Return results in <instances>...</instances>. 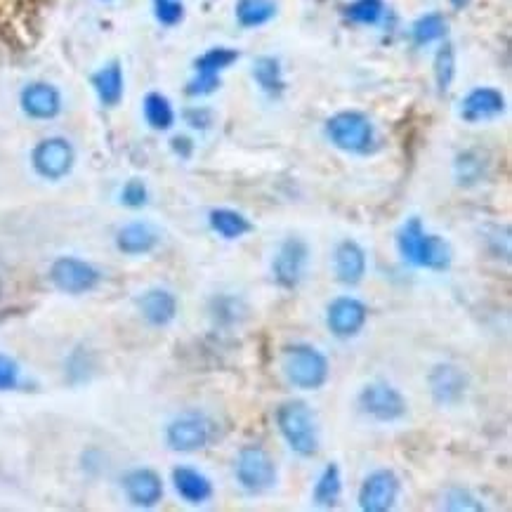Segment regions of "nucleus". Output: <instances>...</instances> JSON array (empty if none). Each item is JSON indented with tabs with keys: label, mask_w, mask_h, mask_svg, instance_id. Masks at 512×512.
<instances>
[{
	"label": "nucleus",
	"mask_w": 512,
	"mask_h": 512,
	"mask_svg": "<svg viewBox=\"0 0 512 512\" xmlns=\"http://www.w3.org/2000/svg\"><path fill=\"white\" fill-rule=\"evenodd\" d=\"M397 248L402 258L413 267L432 269V272H444L451 265V246L442 236L425 232L420 218L406 220L397 232Z\"/></svg>",
	"instance_id": "nucleus-1"
},
{
	"label": "nucleus",
	"mask_w": 512,
	"mask_h": 512,
	"mask_svg": "<svg viewBox=\"0 0 512 512\" xmlns=\"http://www.w3.org/2000/svg\"><path fill=\"white\" fill-rule=\"evenodd\" d=\"M277 428L288 444V449L293 454L312 458L319 451V430H317V418L310 406L300 399H291L284 402L277 409Z\"/></svg>",
	"instance_id": "nucleus-2"
},
{
	"label": "nucleus",
	"mask_w": 512,
	"mask_h": 512,
	"mask_svg": "<svg viewBox=\"0 0 512 512\" xmlns=\"http://www.w3.org/2000/svg\"><path fill=\"white\" fill-rule=\"evenodd\" d=\"M281 371H284L288 383L298 390H319L326 385L331 366H328L324 352L300 343L288 345L281 354Z\"/></svg>",
	"instance_id": "nucleus-3"
},
{
	"label": "nucleus",
	"mask_w": 512,
	"mask_h": 512,
	"mask_svg": "<svg viewBox=\"0 0 512 512\" xmlns=\"http://www.w3.org/2000/svg\"><path fill=\"white\" fill-rule=\"evenodd\" d=\"M326 135L333 147L347 154H366L376 144V130L361 111H340L326 121Z\"/></svg>",
	"instance_id": "nucleus-4"
},
{
	"label": "nucleus",
	"mask_w": 512,
	"mask_h": 512,
	"mask_svg": "<svg viewBox=\"0 0 512 512\" xmlns=\"http://www.w3.org/2000/svg\"><path fill=\"white\" fill-rule=\"evenodd\" d=\"M234 472L239 487L253 496L267 494V491L277 487V463L260 446H244L236 456Z\"/></svg>",
	"instance_id": "nucleus-5"
},
{
	"label": "nucleus",
	"mask_w": 512,
	"mask_h": 512,
	"mask_svg": "<svg viewBox=\"0 0 512 512\" xmlns=\"http://www.w3.org/2000/svg\"><path fill=\"white\" fill-rule=\"evenodd\" d=\"M100 279V269L81 258H74V255L57 258L50 267L52 286L67 295H83L95 291L100 286Z\"/></svg>",
	"instance_id": "nucleus-6"
},
{
	"label": "nucleus",
	"mask_w": 512,
	"mask_h": 512,
	"mask_svg": "<svg viewBox=\"0 0 512 512\" xmlns=\"http://www.w3.org/2000/svg\"><path fill=\"white\" fill-rule=\"evenodd\" d=\"M359 409L376 423H397L409 411V402L390 383H371L359 392Z\"/></svg>",
	"instance_id": "nucleus-7"
},
{
	"label": "nucleus",
	"mask_w": 512,
	"mask_h": 512,
	"mask_svg": "<svg viewBox=\"0 0 512 512\" xmlns=\"http://www.w3.org/2000/svg\"><path fill=\"white\" fill-rule=\"evenodd\" d=\"M307 265H310V246L298 236H288L272 260L274 281L286 291H293L303 284Z\"/></svg>",
	"instance_id": "nucleus-8"
},
{
	"label": "nucleus",
	"mask_w": 512,
	"mask_h": 512,
	"mask_svg": "<svg viewBox=\"0 0 512 512\" xmlns=\"http://www.w3.org/2000/svg\"><path fill=\"white\" fill-rule=\"evenodd\" d=\"M76 161V152L71 147L69 140L64 137H48V140L38 142L34 147V154H31V166L43 180H62L71 173Z\"/></svg>",
	"instance_id": "nucleus-9"
},
{
	"label": "nucleus",
	"mask_w": 512,
	"mask_h": 512,
	"mask_svg": "<svg viewBox=\"0 0 512 512\" xmlns=\"http://www.w3.org/2000/svg\"><path fill=\"white\" fill-rule=\"evenodd\" d=\"M210 437H213V425L201 413H185L170 420L166 428V442L177 454H194L206 449Z\"/></svg>",
	"instance_id": "nucleus-10"
},
{
	"label": "nucleus",
	"mask_w": 512,
	"mask_h": 512,
	"mask_svg": "<svg viewBox=\"0 0 512 512\" xmlns=\"http://www.w3.org/2000/svg\"><path fill=\"white\" fill-rule=\"evenodd\" d=\"M239 59V52L232 48H210L194 62L196 76L189 81L187 93L194 97L210 95L220 88V71L232 67Z\"/></svg>",
	"instance_id": "nucleus-11"
},
{
	"label": "nucleus",
	"mask_w": 512,
	"mask_h": 512,
	"mask_svg": "<svg viewBox=\"0 0 512 512\" xmlns=\"http://www.w3.org/2000/svg\"><path fill=\"white\" fill-rule=\"evenodd\" d=\"M402 482L392 470H376L359 489V508L364 512H387L397 505Z\"/></svg>",
	"instance_id": "nucleus-12"
},
{
	"label": "nucleus",
	"mask_w": 512,
	"mask_h": 512,
	"mask_svg": "<svg viewBox=\"0 0 512 512\" xmlns=\"http://www.w3.org/2000/svg\"><path fill=\"white\" fill-rule=\"evenodd\" d=\"M366 319H369V310H366V305L361 300L352 298V295L336 298L326 310L328 331L340 340L359 336L364 331Z\"/></svg>",
	"instance_id": "nucleus-13"
},
{
	"label": "nucleus",
	"mask_w": 512,
	"mask_h": 512,
	"mask_svg": "<svg viewBox=\"0 0 512 512\" xmlns=\"http://www.w3.org/2000/svg\"><path fill=\"white\" fill-rule=\"evenodd\" d=\"M430 392L439 406H456L468 392V376L454 364H439L430 373Z\"/></svg>",
	"instance_id": "nucleus-14"
},
{
	"label": "nucleus",
	"mask_w": 512,
	"mask_h": 512,
	"mask_svg": "<svg viewBox=\"0 0 512 512\" xmlns=\"http://www.w3.org/2000/svg\"><path fill=\"white\" fill-rule=\"evenodd\" d=\"M123 491L135 508H154L163 498V482L152 468H135L123 477Z\"/></svg>",
	"instance_id": "nucleus-15"
},
{
	"label": "nucleus",
	"mask_w": 512,
	"mask_h": 512,
	"mask_svg": "<svg viewBox=\"0 0 512 512\" xmlns=\"http://www.w3.org/2000/svg\"><path fill=\"white\" fill-rule=\"evenodd\" d=\"M19 102H22L24 114L36 118V121H50V118H55L62 111V95H59V90L55 85L43 81L26 85Z\"/></svg>",
	"instance_id": "nucleus-16"
},
{
	"label": "nucleus",
	"mask_w": 512,
	"mask_h": 512,
	"mask_svg": "<svg viewBox=\"0 0 512 512\" xmlns=\"http://www.w3.org/2000/svg\"><path fill=\"white\" fill-rule=\"evenodd\" d=\"M505 111V97L496 88H475L461 104V116L468 123L494 121Z\"/></svg>",
	"instance_id": "nucleus-17"
},
{
	"label": "nucleus",
	"mask_w": 512,
	"mask_h": 512,
	"mask_svg": "<svg viewBox=\"0 0 512 512\" xmlns=\"http://www.w3.org/2000/svg\"><path fill=\"white\" fill-rule=\"evenodd\" d=\"M137 307H140L142 319L154 328L168 326L177 317V298L168 288H149V291H144L140 300H137Z\"/></svg>",
	"instance_id": "nucleus-18"
},
{
	"label": "nucleus",
	"mask_w": 512,
	"mask_h": 512,
	"mask_svg": "<svg viewBox=\"0 0 512 512\" xmlns=\"http://www.w3.org/2000/svg\"><path fill=\"white\" fill-rule=\"evenodd\" d=\"M333 272L340 284L357 286L366 274V253L357 241H340L333 253Z\"/></svg>",
	"instance_id": "nucleus-19"
},
{
	"label": "nucleus",
	"mask_w": 512,
	"mask_h": 512,
	"mask_svg": "<svg viewBox=\"0 0 512 512\" xmlns=\"http://www.w3.org/2000/svg\"><path fill=\"white\" fill-rule=\"evenodd\" d=\"M173 484L177 496L189 505H203L213 498V482L201 470L180 465L173 470Z\"/></svg>",
	"instance_id": "nucleus-20"
},
{
	"label": "nucleus",
	"mask_w": 512,
	"mask_h": 512,
	"mask_svg": "<svg viewBox=\"0 0 512 512\" xmlns=\"http://www.w3.org/2000/svg\"><path fill=\"white\" fill-rule=\"evenodd\" d=\"M156 246H159V234L147 222H128L116 234V248L126 255H147Z\"/></svg>",
	"instance_id": "nucleus-21"
},
{
	"label": "nucleus",
	"mask_w": 512,
	"mask_h": 512,
	"mask_svg": "<svg viewBox=\"0 0 512 512\" xmlns=\"http://www.w3.org/2000/svg\"><path fill=\"white\" fill-rule=\"evenodd\" d=\"M208 225H210V229H213L215 234L222 236V239H227V241L244 239L246 234L253 232L251 220H248L244 213H239V210H234V208H215V210H210Z\"/></svg>",
	"instance_id": "nucleus-22"
},
{
	"label": "nucleus",
	"mask_w": 512,
	"mask_h": 512,
	"mask_svg": "<svg viewBox=\"0 0 512 512\" xmlns=\"http://www.w3.org/2000/svg\"><path fill=\"white\" fill-rule=\"evenodd\" d=\"M93 88L104 107H116L123 97V69L118 62H109L107 67L93 74Z\"/></svg>",
	"instance_id": "nucleus-23"
},
{
	"label": "nucleus",
	"mask_w": 512,
	"mask_h": 512,
	"mask_svg": "<svg viewBox=\"0 0 512 512\" xmlns=\"http://www.w3.org/2000/svg\"><path fill=\"white\" fill-rule=\"evenodd\" d=\"M340 494H343V475H340L338 465L331 463L321 470L317 484H314L312 501L319 508H333L340 501Z\"/></svg>",
	"instance_id": "nucleus-24"
},
{
	"label": "nucleus",
	"mask_w": 512,
	"mask_h": 512,
	"mask_svg": "<svg viewBox=\"0 0 512 512\" xmlns=\"http://www.w3.org/2000/svg\"><path fill=\"white\" fill-rule=\"evenodd\" d=\"M277 15V3L274 0H239L236 3V19L244 29H258L265 26L269 19Z\"/></svg>",
	"instance_id": "nucleus-25"
},
{
	"label": "nucleus",
	"mask_w": 512,
	"mask_h": 512,
	"mask_svg": "<svg viewBox=\"0 0 512 512\" xmlns=\"http://www.w3.org/2000/svg\"><path fill=\"white\" fill-rule=\"evenodd\" d=\"M144 118L154 130H168L175 123V111L173 104L168 102L166 95L161 93H149L144 97Z\"/></svg>",
	"instance_id": "nucleus-26"
},
{
	"label": "nucleus",
	"mask_w": 512,
	"mask_h": 512,
	"mask_svg": "<svg viewBox=\"0 0 512 512\" xmlns=\"http://www.w3.org/2000/svg\"><path fill=\"white\" fill-rule=\"evenodd\" d=\"M253 76L260 88L269 95H279L281 90H284V74H281L279 59L260 57L258 62L253 64Z\"/></svg>",
	"instance_id": "nucleus-27"
},
{
	"label": "nucleus",
	"mask_w": 512,
	"mask_h": 512,
	"mask_svg": "<svg viewBox=\"0 0 512 512\" xmlns=\"http://www.w3.org/2000/svg\"><path fill=\"white\" fill-rule=\"evenodd\" d=\"M411 34L416 45H430L435 41H442L446 36V19L439 12H428V15L416 19Z\"/></svg>",
	"instance_id": "nucleus-28"
},
{
	"label": "nucleus",
	"mask_w": 512,
	"mask_h": 512,
	"mask_svg": "<svg viewBox=\"0 0 512 512\" xmlns=\"http://www.w3.org/2000/svg\"><path fill=\"white\" fill-rule=\"evenodd\" d=\"M454 76H456L454 45L444 43L442 48L437 50V57H435V81H437L439 93H446V90L451 88V83H454Z\"/></svg>",
	"instance_id": "nucleus-29"
},
{
	"label": "nucleus",
	"mask_w": 512,
	"mask_h": 512,
	"mask_svg": "<svg viewBox=\"0 0 512 512\" xmlns=\"http://www.w3.org/2000/svg\"><path fill=\"white\" fill-rule=\"evenodd\" d=\"M383 12H385L383 0H354V3L347 5L345 15L354 24L373 26V24L380 22Z\"/></svg>",
	"instance_id": "nucleus-30"
},
{
	"label": "nucleus",
	"mask_w": 512,
	"mask_h": 512,
	"mask_svg": "<svg viewBox=\"0 0 512 512\" xmlns=\"http://www.w3.org/2000/svg\"><path fill=\"white\" fill-rule=\"evenodd\" d=\"M121 203L126 208H144L149 203V189L142 180H128L121 189Z\"/></svg>",
	"instance_id": "nucleus-31"
},
{
	"label": "nucleus",
	"mask_w": 512,
	"mask_h": 512,
	"mask_svg": "<svg viewBox=\"0 0 512 512\" xmlns=\"http://www.w3.org/2000/svg\"><path fill=\"white\" fill-rule=\"evenodd\" d=\"M444 501H446V503H444L446 510H456V512H461V510H465V512H479V510H484L482 501H477V498L472 496L470 491H465V489H451V491H446Z\"/></svg>",
	"instance_id": "nucleus-32"
},
{
	"label": "nucleus",
	"mask_w": 512,
	"mask_h": 512,
	"mask_svg": "<svg viewBox=\"0 0 512 512\" xmlns=\"http://www.w3.org/2000/svg\"><path fill=\"white\" fill-rule=\"evenodd\" d=\"M154 15L163 26H175L185 17V8L180 0H154Z\"/></svg>",
	"instance_id": "nucleus-33"
},
{
	"label": "nucleus",
	"mask_w": 512,
	"mask_h": 512,
	"mask_svg": "<svg viewBox=\"0 0 512 512\" xmlns=\"http://www.w3.org/2000/svg\"><path fill=\"white\" fill-rule=\"evenodd\" d=\"M19 385V364L8 354H0V392H10Z\"/></svg>",
	"instance_id": "nucleus-34"
},
{
	"label": "nucleus",
	"mask_w": 512,
	"mask_h": 512,
	"mask_svg": "<svg viewBox=\"0 0 512 512\" xmlns=\"http://www.w3.org/2000/svg\"><path fill=\"white\" fill-rule=\"evenodd\" d=\"M173 149H175L177 154L185 156V159H187V156L192 154V142H189L187 137H175V140H173Z\"/></svg>",
	"instance_id": "nucleus-35"
},
{
	"label": "nucleus",
	"mask_w": 512,
	"mask_h": 512,
	"mask_svg": "<svg viewBox=\"0 0 512 512\" xmlns=\"http://www.w3.org/2000/svg\"><path fill=\"white\" fill-rule=\"evenodd\" d=\"M468 3H470V0H451V5H454V8H458V10L465 8Z\"/></svg>",
	"instance_id": "nucleus-36"
}]
</instances>
